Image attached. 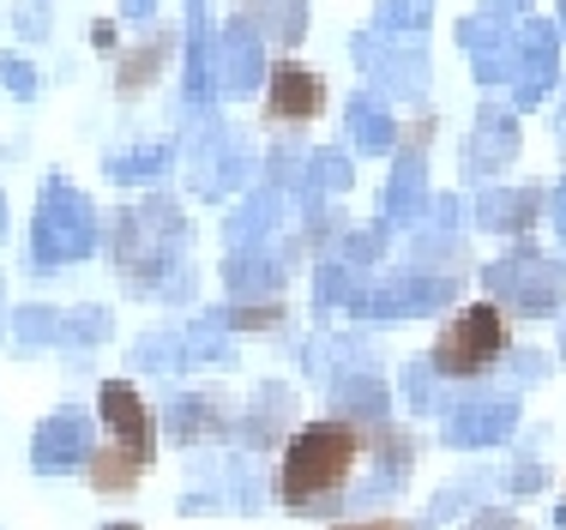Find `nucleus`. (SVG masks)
Returning <instances> with one entry per match:
<instances>
[{
  "label": "nucleus",
  "mask_w": 566,
  "mask_h": 530,
  "mask_svg": "<svg viewBox=\"0 0 566 530\" xmlns=\"http://www.w3.org/2000/svg\"><path fill=\"white\" fill-rule=\"evenodd\" d=\"M97 423L109 428V446H120L127 458H139L151 470L157 458V411L139 398L133 380H103L97 386Z\"/></svg>",
  "instance_id": "3"
},
{
  "label": "nucleus",
  "mask_w": 566,
  "mask_h": 530,
  "mask_svg": "<svg viewBox=\"0 0 566 530\" xmlns=\"http://www.w3.org/2000/svg\"><path fill=\"white\" fill-rule=\"evenodd\" d=\"M332 530H416L410 519H392V512H374V519H344V524H332Z\"/></svg>",
  "instance_id": "12"
},
{
  "label": "nucleus",
  "mask_w": 566,
  "mask_h": 530,
  "mask_svg": "<svg viewBox=\"0 0 566 530\" xmlns=\"http://www.w3.org/2000/svg\"><path fill=\"white\" fill-rule=\"evenodd\" d=\"M169 434L181 446H206V440H223L235 434V411H223L218 398H181L169 411Z\"/></svg>",
  "instance_id": "7"
},
{
  "label": "nucleus",
  "mask_w": 566,
  "mask_h": 530,
  "mask_svg": "<svg viewBox=\"0 0 566 530\" xmlns=\"http://www.w3.org/2000/svg\"><path fill=\"white\" fill-rule=\"evenodd\" d=\"M91 458V411H55L31 434V465L36 477H61V470H85Z\"/></svg>",
  "instance_id": "5"
},
{
  "label": "nucleus",
  "mask_w": 566,
  "mask_h": 530,
  "mask_svg": "<svg viewBox=\"0 0 566 530\" xmlns=\"http://www.w3.org/2000/svg\"><path fill=\"white\" fill-rule=\"evenodd\" d=\"M0 236H7V199H0Z\"/></svg>",
  "instance_id": "16"
},
{
  "label": "nucleus",
  "mask_w": 566,
  "mask_h": 530,
  "mask_svg": "<svg viewBox=\"0 0 566 530\" xmlns=\"http://www.w3.org/2000/svg\"><path fill=\"white\" fill-rule=\"evenodd\" d=\"M103 530H139V524H127V519H115V524H103Z\"/></svg>",
  "instance_id": "15"
},
{
  "label": "nucleus",
  "mask_w": 566,
  "mask_h": 530,
  "mask_svg": "<svg viewBox=\"0 0 566 530\" xmlns=\"http://www.w3.org/2000/svg\"><path fill=\"white\" fill-rule=\"evenodd\" d=\"M91 241H97L91 206L55 181L49 187V206H36V260L43 266L49 260H78V253H91Z\"/></svg>",
  "instance_id": "4"
},
{
  "label": "nucleus",
  "mask_w": 566,
  "mask_h": 530,
  "mask_svg": "<svg viewBox=\"0 0 566 530\" xmlns=\"http://www.w3.org/2000/svg\"><path fill=\"white\" fill-rule=\"evenodd\" d=\"M109 308H73V314L61 320V344H103L109 337Z\"/></svg>",
  "instance_id": "10"
},
{
  "label": "nucleus",
  "mask_w": 566,
  "mask_h": 530,
  "mask_svg": "<svg viewBox=\"0 0 566 530\" xmlns=\"http://www.w3.org/2000/svg\"><path fill=\"white\" fill-rule=\"evenodd\" d=\"M265 108H272V121L302 127V121H314L319 108H326V79H319L314 66H302V61H277L272 66V91H265Z\"/></svg>",
  "instance_id": "6"
},
{
  "label": "nucleus",
  "mask_w": 566,
  "mask_h": 530,
  "mask_svg": "<svg viewBox=\"0 0 566 530\" xmlns=\"http://www.w3.org/2000/svg\"><path fill=\"white\" fill-rule=\"evenodd\" d=\"M12 332H19V344H49V337H61V314L55 308H19Z\"/></svg>",
  "instance_id": "11"
},
{
  "label": "nucleus",
  "mask_w": 566,
  "mask_h": 530,
  "mask_svg": "<svg viewBox=\"0 0 566 530\" xmlns=\"http://www.w3.org/2000/svg\"><path fill=\"white\" fill-rule=\"evenodd\" d=\"M506 344H512V325H506L501 308H494V302H470V308H458V314L440 325L434 368L447 380H482L494 362L506 356Z\"/></svg>",
  "instance_id": "2"
},
{
  "label": "nucleus",
  "mask_w": 566,
  "mask_h": 530,
  "mask_svg": "<svg viewBox=\"0 0 566 530\" xmlns=\"http://www.w3.org/2000/svg\"><path fill=\"white\" fill-rule=\"evenodd\" d=\"M78 477L97 488V495H133L139 477H145V465H139V458H127L120 446H91V458H85Z\"/></svg>",
  "instance_id": "8"
},
{
  "label": "nucleus",
  "mask_w": 566,
  "mask_h": 530,
  "mask_svg": "<svg viewBox=\"0 0 566 530\" xmlns=\"http://www.w3.org/2000/svg\"><path fill=\"white\" fill-rule=\"evenodd\" d=\"M164 54H169V37H145V49L120 54V73H115V91H120V97H139V91L157 79Z\"/></svg>",
  "instance_id": "9"
},
{
  "label": "nucleus",
  "mask_w": 566,
  "mask_h": 530,
  "mask_svg": "<svg viewBox=\"0 0 566 530\" xmlns=\"http://www.w3.org/2000/svg\"><path fill=\"white\" fill-rule=\"evenodd\" d=\"M361 453H368V428L349 416H319V423L295 428L283 446V465L272 477V495L283 512H332L356 477Z\"/></svg>",
  "instance_id": "1"
},
{
  "label": "nucleus",
  "mask_w": 566,
  "mask_h": 530,
  "mask_svg": "<svg viewBox=\"0 0 566 530\" xmlns=\"http://www.w3.org/2000/svg\"><path fill=\"white\" fill-rule=\"evenodd\" d=\"M19 31H24V37H43V31H49V24H43V19H36V7H24V12H19Z\"/></svg>",
  "instance_id": "14"
},
{
  "label": "nucleus",
  "mask_w": 566,
  "mask_h": 530,
  "mask_svg": "<svg viewBox=\"0 0 566 530\" xmlns=\"http://www.w3.org/2000/svg\"><path fill=\"white\" fill-rule=\"evenodd\" d=\"M0 79H7V91H19V97H31V91H36V79H31V66H24V61H0Z\"/></svg>",
  "instance_id": "13"
}]
</instances>
